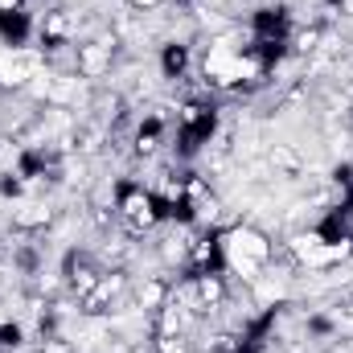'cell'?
<instances>
[{"instance_id":"obj_11","label":"cell","mask_w":353,"mask_h":353,"mask_svg":"<svg viewBox=\"0 0 353 353\" xmlns=\"http://www.w3.org/2000/svg\"><path fill=\"white\" fill-rule=\"evenodd\" d=\"M17 4H25V0H0V12H4V8H17Z\"/></svg>"},{"instance_id":"obj_1","label":"cell","mask_w":353,"mask_h":353,"mask_svg":"<svg viewBox=\"0 0 353 353\" xmlns=\"http://www.w3.org/2000/svg\"><path fill=\"white\" fill-rule=\"evenodd\" d=\"M222 255H226V275H243V279L259 283L275 263V243L259 226L239 222V226L222 230Z\"/></svg>"},{"instance_id":"obj_5","label":"cell","mask_w":353,"mask_h":353,"mask_svg":"<svg viewBox=\"0 0 353 353\" xmlns=\"http://www.w3.org/2000/svg\"><path fill=\"white\" fill-rule=\"evenodd\" d=\"M136 152L140 157H157L161 152V144H165V119L161 115H148V119H140V128H136Z\"/></svg>"},{"instance_id":"obj_6","label":"cell","mask_w":353,"mask_h":353,"mask_svg":"<svg viewBox=\"0 0 353 353\" xmlns=\"http://www.w3.org/2000/svg\"><path fill=\"white\" fill-rule=\"evenodd\" d=\"M189 70V46L185 41H165L161 46V74L165 79H185Z\"/></svg>"},{"instance_id":"obj_4","label":"cell","mask_w":353,"mask_h":353,"mask_svg":"<svg viewBox=\"0 0 353 353\" xmlns=\"http://www.w3.org/2000/svg\"><path fill=\"white\" fill-rule=\"evenodd\" d=\"M29 79H37V58L29 50H0V83L25 87Z\"/></svg>"},{"instance_id":"obj_2","label":"cell","mask_w":353,"mask_h":353,"mask_svg":"<svg viewBox=\"0 0 353 353\" xmlns=\"http://www.w3.org/2000/svg\"><path fill=\"white\" fill-rule=\"evenodd\" d=\"M111 205H115V218L123 222L128 234H148V230L161 226L157 193L144 189L140 181H115L111 185Z\"/></svg>"},{"instance_id":"obj_3","label":"cell","mask_w":353,"mask_h":353,"mask_svg":"<svg viewBox=\"0 0 353 353\" xmlns=\"http://www.w3.org/2000/svg\"><path fill=\"white\" fill-rule=\"evenodd\" d=\"M33 33H37V21H33V12L25 4L0 12V46L4 50H29V37Z\"/></svg>"},{"instance_id":"obj_8","label":"cell","mask_w":353,"mask_h":353,"mask_svg":"<svg viewBox=\"0 0 353 353\" xmlns=\"http://www.w3.org/2000/svg\"><path fill=\"white\" fill-rule=\"evenodd\" d=\"M152 353H197L193 333H161L152 337Z\"/></svg>"},{"instance_id":"obj_7","label":"cell","mask_w":353,"mask_h":353,"mask_svg":"<svg viewBox=\"0 0 353 353\" xmlns=\"http://www.w3.org/2000/svg\"><path fill=\"white\" fill-rule=\"evenodd\" d=\"M46 222H50V210H46L41 201H25V197H21V201L12 205V226H17V230H41Z\"/></svg>"},{"instance_id":"obj_10","label":"cell","mask_w":353,"mask_h":353,"mask_svg":"<svg viewBox=\"0 0 353 353\" xmlns=\"http://www.w3.org/2000/svg\"><path fill=\"white\" fill-rule=\"evenodd\" d=\"M128 4H132L136 12H157V8H165L169 0H128Z\"/></svg>"},{"instance_id":"obj_9","label":"cell","mask_w":353,"mask_h":353,"mask_svg":"<svg viewBox=\"0 0 353 353\" xmlns=\"http://www.w3.org/2000/svg\"><path fill=\"white\" fill-rule=\"evenodd\" d=\"M25 345V325L21 321H0V353H17Z\"/></svg>"}]
</instances>
